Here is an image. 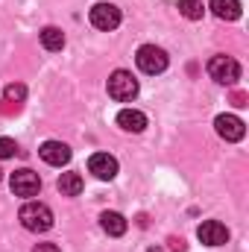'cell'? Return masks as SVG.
<instances>
[{"instance_id": "6da1fadb", "label": "cell", "mask_w": 249, "mask_h": 252, "mask_svg": "<svg viewBox=\"0 0 249 252\" xmlns=\"http://www.w3.org/2000/svg\"><path fill=\"white\" fill-rule=\"evenodd\" d=\"M18 217H21L24 229H30V232H47L53 226V211L44 202H27Z\"/></svg>"}, {"instance_id": "7a4b0ae2", "label": "cell", "mask_w": 249, "mask_h": 252, "mask_svg": "<svg viewBox=\"0 0 249 252\" xmlns=\"http://www.w3.org/2000/svg\"><path fill=\"white\" fill-rule=\"evenodd\" d=\"M208 73L220 85H235L241 79V64L235 62L232 56H211L208 59Z\"/></svg>"}, {"instance_id": "3957f363", "label": "cell", "mask_w": 249, "mask_h": 252, "mask_svg": "<svg viewBox=\"0 0 249 252\" xmlns=\"http://www.w3.org/2000/svg\"><path fill=\"white\" fill-rule=\"evenodd\" d=\"M135 62H138V67H141L144 73L156 76V73L167 70V53H164L161 47H156V44H144V47H138Z\"/></svg>"}, {"instance_id": "277c9868", "label": "cell", "mask_w": 249, "mask_h": 252, "mask_svg": "<svg viewBox=\"0 0 249 252\" xmlns=\"http://www.w3.org/2000/svg\"><path fill=\"white\" fill-rule=\"evenodd\" d=\"M138 94V79L129 73V70H115L112 76H109V97H115V100H132Z\"/></svg>"}, {"instance_id": "5b68a950", "label": "cell", "mask_w": 249, "mask_h": 252, "mask_svg": "<svg viewBox=\"0 0 249 252\" xmlns=\"http://www.w3.org/2000/svg\"><path fill=\"white\" fill-rule=\"evenodd\" d=\"M88 18H91V24H94L97 30L112 32V30H118V24H121V9H118L115 3H94L91 12H88Z\"/></svg>"}, {"instance_id": "8992f818", "label": "cell", "mask_w": 249, "mask_h": 252, "mask_svg": "<svg viewBox=\"0 0 249 252\" xmlns=\"http://www.w3.org/2000/svg\"><path fill=\"white\" fill-rule=\"evenodd\" d=\"M12 190L18 193V196H35L38 190H41V179H38V173H32L30 167H21V170H15L12 173Z\"/></svg>"}, {"instance_id": "52a82bcc", "label": "cell", "mask_w": 249, "mask_h": 252, "mask_svg": "<svg viewBox=\"0 0 249 252\" xmlns=\"http://www.w3.org/2000/svg\"><path fill=\"white\" fill-rule=\"evenodd\" d=\"M88 170H91L97 179L109 182V179H115V176H118V158H115V156H109V153H94V156L88 158Z\"/></svg>"}, {"instance_id": "ba28073f", "label": "cell", "mask_w": 249, "mask_h": 252, "mask_svg": "<svg viewBox=\"0 0 249 252\" xmlns=\"http://www.w3.org/2000/svg\"><path fill=\"white\" fill-rule=\"evenodd\" d=\"M196 238L205 244V247H223L229 241V229L217 220H205L199 229H196Z\"/></svg>"}, {"instance_id": "9c48e42d", "label": "cell", "mask_w": 249, "mask_h": 252, "mask_svg": "<svg viewBox=\"0 0 249 252\" xmlns=\"http://www.w3.org/2000/svg\"><path fill=\"white\" fill-rule=\"evenodd\" d=\"M214 126H217V135H220V138H226V141H241V138L247 135L244 121H241V118H235V115H217Z\"/></svg>"}, {"instance_id": "30bf717a", "label": "cell", "mask_w": 249, "mask_h": 252, "mask_svg": "<svg viewBox=\"0 0 249 252\" xmlns=\"http://www.w3.org/2000/svg\"><path fill=\"white\" fill-rule=\"evenodd\" d=\"M38 153H41V158H44L47 164H53V167H62V164L70 161V147L62 144V141H44Z\"/></svg>"}, {"instance_id": "8fae6325", "label": "cell", "mask_w": 249, "mask_h": 252, "mask_svg": "<svg viewBox=\"0 0 249 252\" xmlns=\"http://www.w3.org/2000/svg\"><path fill=\"white\" fill-rule=\"evenodd\" d=\"M100 226H103V232H106V235L121 238L129 223H126L124 214H118V211H103V214H100Z\"/></svg>"}, {"instance_id": "7c38bea8", "label": "cell", "mask_w": 249, "mask_h": 252, "mask_svg": "<svg viewBox=\"0 0 249 252\" xmlns=\"http://www.w3.org/2000/svg\"><path fill=\"white\" fill-rule=\"evenodd\" d=\"M118 126L126 132H144L147 129V115L144 112H135V109H124L118 115Z\"/></svg>"}, {"instance_id": "4fadbf2b", "label": "cell", "mask_w": 249, "mask_h": 252, "mask_svg": "<svg viewBox=\"0 0 249 252\" xmlns=\"http://www.w3.org/2000/svg\"><path fill=\"white\" fill-rule=\"evenodd\" d=\"M211 12L220 21H238L241 18V3L238 0H211Z\"/></svg>"}, {"instance_id": "5bb4252c", "label": "cell", "mask_w": 249, "mask_h": 252, "mask_svg": "<svg viewBox=\"0 0 249 252\" xmlns=\"http://www.w3.org/2000/svg\"><path fill=\"white\" fill-rule=\"evenodd\" d=\"M82 188H85V182H82L79 173H62V176H59V190H62V196H79Z\"/></svg>"}, {"instance_id": "9a60e30c", "label": "cell", "mask_w": 249, "mask_h": 252, "mask_svg": "<svg viewBox=\"0 0 249 252\" xmlns=\"http://www.w3.org/2000/svg\"><path fill=\"white\" fill-rule=\"evenodd\" d=\"M41 44H44L47 50H62L64 47V32L59 27H44V30H41Z\"/></svg>"}, {"instance_id": "2e32d148", "label": "cell", "mask_w": 249, "mask_h": 252, "mask_svg": "<svg viewBox=\"0 0 249 252\" xmlns=\"http://www.w3.org/2000/svg\"><path fill=\"white\" fill-rule=\"evenodd\" d=\"M179 12L185 15L187 21H199L202 18V0H179Z\"/></svg>"}, {"instance_id": "e0dca14e", "label": "cell", "mask_w": 249, "mask_h": 252, "mask_svg": "<svg viewBox=\"0 0 249 252\" xmlns=\"http://www.w3.org/2000/svg\"><path fill=\"white\" fill-rule=\"evenodd\" d=\"M3 97H6V103H21V100L27 97V88H24V85H18V82H12V85H6Z\"/></svg>"}, {"instance_id": "ac0fdd59", "label": "cell", "mask_w": 249, "mask_h": 252, "mask_svg": "<svg viewBox=\"0 0 249 252\" xmlns=\"http://www.w3.org/2000/svg\"><path fill=\"white\" fill-rule=\"evenodd\" d=\"M18 153V144L12 138H0V158H12Z\"/></svg>"}, {"instance_id": "d6986e66", "label": "cell", "mask_w": 249, "mask_h": 252, "mask_svg": "<svg viewBox=\"0 0 249 252\" xmlns=\"http://www.w3.org/2000/svg\"><path fill=\"white\" fill-rule=\"evenodd\" d=\"M32 252H62V250H59L56 244H38V247H35Z\"/></svg>"}, {"instance_id": "ffe728a7", "label": "cell", "mask_w": 249, "mask_h": 252, "mask_svg": "<svg viewBox=\"0 0 249 252\" xmlns=\"http://www.w3.org/2000/svg\"><path fill=\"white\" fill-rule=\"evenodd\" d=\"M170 244H173V250H176V252H185V244H182V241H176V238H173Z\"/></svg>"}, {"instance_id": "44dd1931", "label": "cell", "mask_w": 249, "mask_h": 252, "mask_svg": "<svg viewBox=\"0 0 249 252\" xmlns=\"http://www.w3.org/2000/svg\"><path fill=\"white\" fill-rule=\"evenodd\" d=\"M150 252H164V250H158V247H153V250H150Z\"/></svg>"}]
</instances>
